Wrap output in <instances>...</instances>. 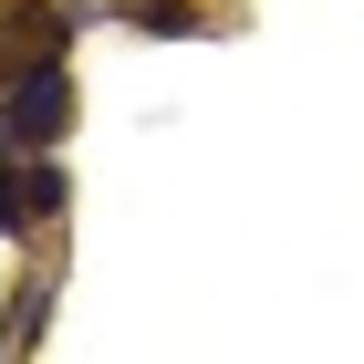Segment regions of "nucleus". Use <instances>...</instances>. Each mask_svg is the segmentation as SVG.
<instances>
[{"instance_id":"nucleus-1","label":"nucleus","mask_w":364,"mask_h":364,"mask_svg":"<svg viewBox=\"0 0 364 364\" xmlns=\"http://www.w3.org/2000/svg\"><path fill=\"white\" fill-rule=\"evenodd\" d=\"M63 114H73V84H63V63H31V73H11V94H0V146H53Z\"/></svg>"},{"instance_id":"nucleus-3","label":"nucleus","mask_w":364,"mask_h":364,"mask_svg":"<svg viewBox=\"0 0 364 364\" xmlns=\"http://www.w3.org/2000/svg\"><path fill=\"white\" fill-rule=\"evenodd\" d=\"M53 208H63V167H31V156L0 167V229H42Z\"/></svg>"},{"instance_id":"nucleus-2","label":"nucleus","mask_w":364,"mask_h":364,"mask_svg":"<svg viewBox=\"0 0 364 364\" xmlns=\"http://www.w3.org/2000/svg\"><path fill=\"white\" fill-rule=\"evenodd\" d=\"M53 53H63V11L53 0H0V73H31Z\"/></svg>"}]
</instances>
